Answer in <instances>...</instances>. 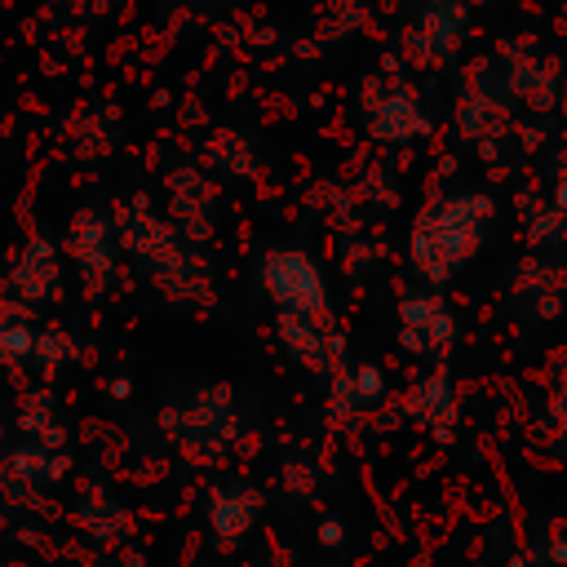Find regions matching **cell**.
Instances as JSON below:
<instances>
[{
	"mask_svg": "<svg viewBox=\"0 0 567 567\" xmlns=\"http://www.w3.org/2000/svg\"><path fill=\"white\" fill-rule=\"evenodd\" d=\"M492 217H496V204L483 190H456V195L430 199L421 217L412 221V239H408V252L421 279L439 288L461 266H470L487 239Z\"/></svg>",
	"mask_w": 567,
	"mask_h": 567,
	"instance_id": "6da1fadb",
	"label": "cell"
},
{
	"mask_svg": "<svg viewBox=\"0 0 567 567\" xmlns=\"http://www.w3.org/2000/svg\"><path fill=\"white\" fill-rule=\"evenodd\" d=\"M159 425H164V434L182 452H190V456H217L235 439L239 416H235V399H230L226 385H199L195 394L168 403L159 412Z\"/></svg>",
	"mask_w": 567,
	"mask_h": 567,
	"instance_id": "7a4b0ae2",
	"label": "cell"
},
{
	"mask_svg": "<svg viewBox=\"0 0 567 567\" xmlns=\"http://www.w3.org/2000/svg\"><path fill=\"white\" fill-rule=\"evenodd\" d=\"M261 288L279 315H306L328 323V284L310 252L301 248H270L261 257Z\"/></svg>",
	"mask_w": 567,
	"mask_h": 567,
	"instance_id": "3957f363",
	"label": "cell"
},
{
	"mask_svg": "<svg viewBox=\"0 0 567 567\" xmlns=\"http://www.w3.org/2000/svg\"><path fill=\"white\" fill-rule=\"evenodd\" d=\"M399 341L421 359H439L456 341L452 306L434 288H408L399 297Z\"/></svg>",
	"mask_w": 567,
	"mask_h": 567,
	"instance_id": "277c9868",
	"label": "cell"
},
{
	"mask_svg": "<svg viewBox=\"0 0 567 567\" xmlns=\"http://www.w3.org/2000/svg\"><path fill=\"white\" fill-rule=\"evenodd\" d=\"M368 133L385 146H408L430 133V115L408 84H385L381 93L368 84Z\"/></svg>",
	"mask_w": 567,
	"mask_h": 567,
	"instance_id": "5b68a950",
	"label": "cell"
},
{
	"mask_svg": "<svg viewBox=\"0 0 567 567\" xmlns=\"http://www.w3.org/2000/svg\"><path fill=\"white\" fill-rule=\"evenodd\" d=\"M470 27V9L465 0H416V22H412V44L421 58L443 62L461 49Z\"/></svg>",
	"mask_w": 567,
	"mask_h": 567,
	"instance_id": "8992f818",
	"label": "cell"
},
{
	"mask_svg": "<svg viewBox=\"0 0 567 567\" xmlns=\"http://www.w3.org/2000/svg\"><path fill=\"white\" fill-rule=\"evenodd\" d=\"M204 518H208V532L221 545H239L261 523V492L248 487V483H221V487L208 492Z\"/></svg>",
	"mask_w": 567,
	"mask_h": 567,
	"instance_id": "52a82bcc",
	"label": "cell"
},
{
	"mask_svg": "<svg viewBox=\"0 0 567 567\" xmlns=\"http://www.w3.org/2000/svg\"><path fill=\"white\" fill-rule=\"evenodd\" d=\"M505 84H509V97H523L527 106L549 111V106L558 102L563 71H558V62H554V58H540V53H532V49H509Z\"/></svg>",
	"mask_w": 567,
	"mask_h": 567,
	"instance_id": "ba28073f",
	"label": "cell"
},
{
	"mask_svg": "<svg viewBox=\"0 0 567 567\" xmlns=\"http://www.w3.org/2000/svg\"><path fill=\"white\" fill-rule=\"evenodd\" d=\"M275 332H279L284 350H288L301 368H310V372H328L332 359L341 354V341H337V337L328 332V323H319V319L279 315V319H275Z\"/></svg>",
	"mask_w": 567,
	"mask_h": 567,
	"instance_id": "9c48e42d",
	"label": "cell"
},
{
	"mask_svg": "<svg viewBox=\"0 0 567 567\" xmlns=\"http://www.w3.org/2000/svg\"><path fill=\"white\" fill-rule=\"evenodd\" d=\"M58 279H62V270H58L53 244H49V239H31V244L22 248L13 275H9V288H13L18 301L40 306V301H49V297L58 292Z\"/></svg>",
	"mask_w": 567,
	"mask_h": 567,
	"instance_id": "30bf717a",
	"label": "cell"
},
{
	"mask_svg": "<svg viewBox=\"0 0 567 567\" xmlns=\"http://www.w3.org/2000/svg\"><path fill=\"white\" fill-rule=\"evenodd\" d=\"M381 399H385V372L377 363L341 368L332 377V390H328V403L337 416H363V412L381 408Z\"/></svg>",
	"mask_w": 567,
	"mask_h": 567,
	"instance_id": "8fae6325",
	"label": "cell"
},
{
	"mask_svg": "<svg viewBox=\"0 0 567 567\" xmlns=\"http://www.w3.org/2000/svg\"><path fill=\"white\" fill-rule=\"evenodd\" d=\"M66 248L75 257V266L84 275H111V261H115V239H111V221L97 213V208H84L66 235Z\"/></svg>",
	"mask_w": 567,
	"mask_h": 567,
	"instance_id": "7c38bea8",
	"label": "cell"
},
{
	"mask_svg": "<svg viewBox=\"0 0 567 567\" xmlns=\"http://www.w3.org/2000/svg\"><path fill=\"white\" fill-rule=\"evenodd\" d=\"M408 416L412 421H421V425H430L434 434H452V421H456V390H452V377L443 372V368H434V372H425L416 385H412V394H408Z\"/></svg>",
	"mask_w": 567,
	"mask_h": 567,
	"instance_id": "4fadbf2b",
	"label": "cell"
},
{
	"mask_svg": "<svg viewBox=\"0 0 567 567\" xmlns=\"http://www.w3.org/2000/svg\"><path fill=\"white\" fill-rule=\"evenodd\" d=\"M35 341H40V328L27 315H0V363L4 368L35 363Z\"/></svg>",
	"mask_w": 567,
	"mask_h": 567,
	"instance_id": "5bb4252c",
	"label": "cell"
},
{
	"mask_svg": "<svg viewBox=\"0 0 567 567\" xmlns=\"http://www.w3.org/2000/svg\"><path fill=\"white\" fill-rule=\"evenodd\" d=\"M527 239H532V248H558L567 239V213L554 208V204L536 208L532 221H527Z\"/></svg>",
	"mask_w": 567,
	"mask_h": 567,
	"instance_id": "9a60e30c",
	"label": "cell"
},
{
	"mask_svg": "<svg viewBox=\"0 0 567 567\" xmlns=\"http://www.w3.org/2000/svg\"><path fill=\"white\" fill-rule=\"evenodd\" d=\"M71 354H75V346H71L62 332H40V341H35V363H40V368L53 372V368H58L62 359H71Z\"/></svg>",
	"mask_w": 567,
	"mask_h": 567,
	"instance_id": "2e32d148",
	"label": "cell"
},
{
	"mask_svg": "<svg viewBox=\"0 0 567 567\" xmlns=\"http://www.w3.org/2000/svg\"><path fill=\"white\" fill-rule=\"evenodd\" d=\"M315 536H319V545H328V549H341V540H346V527H341V518H319Z\"/></svg>",
	"mask_w": 567,
	"mask_h": 567,
	"instance_id": "e0dca14e",
	"label": "cell"
},
{
	"mask_svg": "<svg viewBox=\"0 0 567 567\" xmlns=\"http://www.w3.org/2000/svg\"><path fill=\"white\" fill-rule=\"evenodd\" d=\"M554 421H558V430L567 434V381H563L558 394H554Z\"/></svg>",
	"mask_w": 567,
	"mask_h": 567,
	"instance_id": "ac0fdd59",
	"label": "cell"
},
{
	"mask_svg": "<svg viewBox=\"0 0 567 567\" xmlns=\"http://www.w3.org/2000/svg\"><path fill=\"white\" fill-rule=\"evenodd\" d=\"M549 204H554V208H563V213H567V177H563V182H558V186H554V199H549Z\"/></svg>",
	"mask_w": 567,
	"mask_h": 567,
	"instance_id": "d6986e66",
	"label": "cell"
},
{
	"mask_svg": "<svg viewBox=\"0 0 567 567\" xmlns=\"http://www.w3.org/2000/svg\"><path fill=\"white\" fill-rule=\"evenodd\" d=\"M111 394H115V399H128V381H124V377H115V381H111Z\"/></svg>",
	"mask_w": 567,
	"mask_h": 567,
	"instance_id": "ffe728a7",
	"label": "cell"
},
{
	"mask_svg": "<svg viewBox=\"0 0 567 567\" xmlns=\"http://www.w3.org/2000/svg\"><path fill=\"white\" fill-rule=\"evenodd\" d=\"M0 496H4V470H0Z\"/></svg>",
	"mask_w": 567,
	"mask_h": 567,
	"instance_id": "44dd1931",
	"label": "cell"
},
{
	"mask_svg": "<svg viewBox=\"0 0 567 567\" xmlns=\"http://www.w3.org/2000/svg\"><path fill=\"white\" fill-rule=\"evenodd\" d=\"M328 567H346V563H328Z\"/></svg>",
	"mask_w": 567,
	"mask_h": 567,
	"instance_id": "7402d4cb",
	"label": "cell"
}]
</instances>
